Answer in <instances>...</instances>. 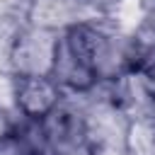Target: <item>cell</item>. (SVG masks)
<instances>
[{"label": "cell", "instance_id": "cell-1", "mask_svg": "<svg viewBox=\"0 0 155 155\" xmlns=\"http://www.w3.org/2000/svg\"><path fill=\"white\" fill-rule=\"evenodd\" d=\"M58 44L61 31L19 22L5 44V63L10 78H31V75L53 78Z\"/></svg>", "mask_w": 155, "mask_h": 155}, {"label": "cell", "instance_id": "cell-2", "mask_svg": "<svg viewBox=\"0 0 155 155\" xmlns=\"http://www.w3.org/2000/svg\"><path fill=\"white\" fill-rule=\"evenodd\" d=\"M36 126L41 145L48 155H99L87 114L68 99Z\"/></svg>", "mask_w": 155, "mask_h": 155}, {"label": "cell", "instance_id": "cell-3", "mask_svg": "<svg viewBox=\"0 0 155 155\" xmlns=\"http://www.w3.org/2000/svg\"><path fill=\"white\" fill-rule=\"evenodd\" d=\"M10 97L15 114L27 124H41L68 99V94L53 78L41 75L10 78Z\"/></svg>", "mask_w": 155, "mask_h": 155}, {"label": "cell", "instance_id": "cell-4", "mask_svg": "<svg viewBox=\"0 0 155 155\" xmlns=\"http://www.w3.org/2000/svg\"><path fill=\"white\" fill-rule=\"evenodd\" d=\"M90 17L78 0H27L22 22L51 31H63L70 24Z\"/></svg>", "mask_w": 155, "mask_h": 155}, {"label": "cell", "instance_id": "cell-5", "mask_svg": "<svg viewBox=\"0 0 155 155\" xmlns=\"http://www.w3.org/2000/svg\"><path fill=\"white\" fill-rule=\"evenodd\" d=\"M124 145L128 155H155V114L128 119Z\"/></svg>", "mask_w": 155, "mask_h": 155}, {"label": "cell", "instance_id": "cell-6", "mask_svg": "<svg viewBox=\"0 0 155 155\" xmlns=\"http://www.w3.org/2000/svg\"><path fill=\"white\" fill-rule=\"evenodd\" d=\"M148 36L136 34L138 41V53H136V68L150 80V85L155 87V29L145 27Z\"/></svg>", "mask_w": 155, "mask_h": 155}, {"label": "cell", "instance_id": "cell-7", "mask_svg": "<svg viewBox=\"0 0 155 155\" xmlns=\"http://www.w3.org/2000/svg\"><path fill=\"white\" fill-rule=\"evenodd\" d=\"M19 116L15 114V109H10L5 102H0V148L7 145L17 133H19Z\"/></svg>", "mask_w": 155, "mask_h": 155}, {"label": "cell", "instance_id": "cell-8", "mask_svg": "<svg viewBox=\"0 0 155 155\" xmlns=\"http://www.w3.org/2000/svg\"><path fill=\"white\" fill-rule=\"evenodd\" d=\"M82 7H85V12L87 15H92V17H107V15H111L119 5H121V0H78Z\"/></svg>", "mask_w": 155, "mask_h": 155}, {"label": "cell", "instance_id": "cell-9", "mask_svg": "<svg viewBox=\"0 0 155 155\" xmlns=\"http://www.w3.org/2000/svg\"><path fill=\"white\" fill-rule=\"evenodd\" d=\"M148 2H150V5H153V7H155V0H148Z\"/></svg>", "mask_w": 155, "mask_h": 155}]
</instances>
